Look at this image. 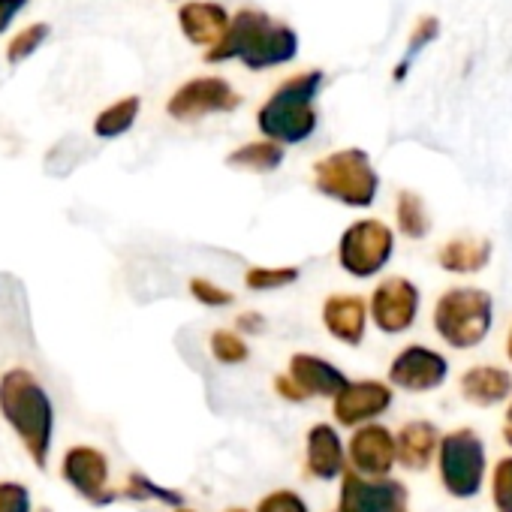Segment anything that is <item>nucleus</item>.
<instances>
[{
	"mask_svg": "<svg viewBox=\"0 0 512 512\" xmlns=\"http://www.w3.org/2000/svg\"><path fill=\"white\" fill-rule=\"evenodd\" d=\"M296 55H299V34L290 25L275 22L263 10L241 7L232 16L226 37L205 52V64H223L238 58L247 70L260 73L269 67L290 64Z\"/></svg>",
	"mask_w": 512,
	"mask_h": 512,
	"instance_id": "f257e3e1",
	"label": "nucleus"
},
{
	"mask_svg": "<svg viewBox=\"0 0 512 512\" xmlns=\"http://www.w3.org/2000/svg\"><path fill=\"white\" fill-rule=\"evenodd\" d=\"M488 446L482 434L470 425L452 428L443 434L437 449V476L449 497L473 500L485 488L488 476Z\"/></svg>",
	"mask_w": 512,
	"mask_h": 512,
	"instance_id": "423d86ee",
	"label": "nucleus"
},
{
	"mask_svg": "<svg viewBox=\"0 0 512 512\" xmlns=\"http://www.w3.org/2000/svg\"><path fill=\"white\" fill-rule=\"evenodd\" d=\"M314 190L344 208H371L380 193V175L362 148H341L314 163Z\"/></svg>",
	"mask_w": 512,
	"mask_h": 512,
	"instance_id": "39448f33",
	"label": "nucleus"
},
{
	"mask_svg": "<svg viewBox=\"0 0 512 512\" xmlns=\"http://www.w3.org/2000/svg\"><path fill=\"white\" fill-rule=\"evenodd\" d=\"M266 329H269V323L260 311H241L235 317V332L244 338H260V335H266Z\"/></svg>",
	"mask_w": 512,
	"mask_h": 512,
	"instance_id": "f704fd0d",
	"label": "nucleus"
},
{
	"mask_svg": "<svg viewBox=\"0 0 512 512\" xmlns=\"http://www.w3.org/2000/svg\"><path fill=\"white\" fill-rule=\"evenodd\" d=\"M229 25H232V16L226 13L223 4H217V0H190V4H184L178 10L181 34L187 37V43L205 46V52L214 49L226 37Z\"/></svg>",
	"mask_w": 512,
	"mask_h": 512,
	"instance_id": "f3484780",
	"label": "nucleus"
},
{
	"mask_svg": "<svg viewBox=\"0 0 512 512\" xmlns=\"http://www.w3.org/2000/svg\"><path fill=\"white\" fill-rule=\"evenodd\" d=\"M365 512H410V491L401 479H368Z\"/></svg>",
	"mask_w": 512,
	"mask_h": 512,
	"instance_id": "b1692460",
	"label": "nucleus"
},
{
	"mask_svg": "<svg viewBox=\"0 0 512 512\" xmlns=\"http://www.w3.org/2000/svg\"><path fill=\"white\" fill-rule=\"evenodd\" d=\"M365 488L368 479L356 470H347L338 485V509L335 512H365Z\"/></svg>",
	"mask_w": 512,
	"mask_h": 512,
	"instance_id": "473e14b6",
	"label": "nucleus"
},
{
	"mask_svg": "<svg viewBox=\"0 0 512 512\" xmlns=\"http://www.w3.org/2000/svg\"><path fill=\"white\" fill-rule=\"evenodd\" d=\"M446 380H449V359L440 350L425 347V344L401 347L392 356L389 374H386V383L407 395H431L443 389Z\"/></svg>",
	"mask_w": 512,
	"mask_h": 512,
	"instance_id": "9d476101",
	"label": "nucleus"
},
{
	"mask_svg": "<svg viewBox=\"0 0 512 512\" xmlns=\"http://www.w3.org/2000/svg\"><path fill=\"white\" fill-rule=\"evenodd\" d=\"M190 296L202 305V308H211V311H223V308H232L235 305V293L208 281V278H190L187 284Z\"/></svg>",
	"mask_w": 512,
	"mask_h": 512,
	"instance_id": "7c9ffc66",
	"label": "nucleus"
},
{
	"mask_svg": "<svg viewBox=\"0 0 512 512\" xmlns=\"http://www.w3.org/2000/svg\"><path fill=\"white\" fill-rule=\"evenodd\" d=\"M175 512H196V509H190V506H181V509H175Z\"/></svg>",
	"mask_w": 512,
	"mask_h": 512,
	"instance_id": "79ce46f5",
	"label": "nucleus"
},
{
	"mask_svg": "<svg viewBox=\"0 0 512 512\" xmlns=\"http://www.w3.org/2000/svg\"><path fill=\"white\" fill-rule=\"evenodd\" d=\"M287 160V148L272 139H256L232 148L226 154V166L235 172H253V175H269L278 172Z\"/></svg>",
	"mask_w": 512,
	"mask_h": 512,
	"instance_id": "412c9836",
	"label": "nucleus"
},
{
	"mask_svg": "<svg viewBox=\"0 0 512 512\" xmlns=\"http://www.w3.org/2000/svg\"><path fill=\"white\" fill-rule=\"evenodd\" d=\"M121 497L136 500V503H163V506H169L172 512L181 509V506H187L184 491H178V488H172V485H160V482H154V479H151L148 473H142V470H130Z\"/></svg>",
	"mask_w": 512,
	"mask_h": 512,
	"instance_id": "5701e85b",
	"label": "nucleus"
},
{
	"mask_svg": "<svg viewBox=\"0 0 512 512\" xmlns=\"http://www.w3.org/2000/svg\"><path fill=\"white\" fill-rule=\"evenodd\" d=\"M500 437H503V443H506V446L512 449V428H509V425H503V431H500Z\"/></svg>",
	"mask_w": 512,
	"mask_h": 512,
	"instance_id": "58836bf2",
	"label": "nucleus"
},
{
	"mask_svg": "<svg viewBox=\"0 0 512 512\" xmlns=\"http://www.w3.org/2000/svg\"><path fill=\"white\" fill-rule=\"evenodd\" d=\"M347 461L365 479H386L398 467L395 431L383 422H371L356 428L347 437Z\"/></svg>",
	"mask_w": 512,
	"mask_h": 512,
	"instance_id": "ddd939ff",
	"label": "nucleus"
},
{
	"mask_svg": "<svg viewBox=\"0 0 512 512\" xmlns=\"http://www.w3.org/2000/svg\"><path fill=\"white\" fill-rule=\"evenodd\" d=\"M64 482L94 506H109L121 497L109 485V458L97 446H73L61 461Z\"/></svg>",
	"mask_w": 512,
	"mask_h": 512,
	"instance_id": "f8f14e48",
	"label": "nucleus"
},
{
	"mask_svg": "<svg viewBox=\"0 0 512 512\" xmlns=\"http://www.w3.org/2000/svg\"><path fill=\"white\" fill-rule=\"evenodd\" d=\"M253 512H311V506L296 488H275L256 500Z\"/></svg>",
	"mask_w": 512,
	"mask_h": 512,
	"instance_id": "2f4dec72",
	"label": "nucleus"
},
{
	"mask_svg": "<svg viewBox=\"0 0 512 512\" xmlns=\"http://www.w3.org/2000/svg\"><path fill=\"white\" fill-rule=\"evenodd\" d=\"M241 106V94L220 76H196L184 82L166 103V115L181 124L202 121L208 115H226Z\"/></svg>",
	"mask_w": 512,
	"mask_h": 512,
	"instance_id": "1a4fd4ad",
	"label": "nucleus"
},
{
	"mask_svg": "<svg viewBox=\"0 0 512 512\" xmlns=\"http://www.w3.org/2000/svg\"><path fill=\"white\" fill-rule=\"evenodd\" d=\"M368 311H371V326L380 335H389V338L407 335L419 320L422 290L404 275L380 278L368 296Z\"/></svg>",
	"mask_w": 512,
	"mask_h": 512,
	"instance_id": "6e6552de",
	"label": "nucleus"
},
{
	"mask_svg": "<svg viewBox=\"0 0 512 512\" xmlns=\"http://www.w3.org/2000/svg\"><path fill=\"white\" fill-rule=\"evenodd\" d=\"M458 395L479 410L512 401V374L500 365H470L458 377Z\"/></svg>",
	"mask_w": 512,
	"mask_h": 512,
	"instance_id": "6ab92c4d",
	"label": "nucleus"
},
{
	"mask_svg": "<svg viewBox=\"0 0 512 512\" xmlns=\"http://www.w3.org/2000/svg\"><path fill=\"white\" fill-rule=\"evenodd\" d=\"M392 404H395V389L386 380H374V377L350 380L347 389L332 401V416L335 425L356 431L362 425L380 422Z\"/></svg>",
	"mask_w": 512,
	"mask_h": 512,
	"instance_id": "9b49d317",
	"label": "nucleus"
},
{
	"mask_svg": "<svg viewBox=\"0 0 512 512\" xmlns=\"http://www.w3.org/2000/svg\"><path fill=\"white\" fill-rule=\"evenodd\" d=\"M503 425H509L512 428V401H509V407H506V422Z\"/></svg>",
	"mask_w": 512,
	"mask_h": 512,
	"instance_id": "ea45409f",
	"label": "nucleus"
},
{
	"mask_svg": "<svg viewBox=\"0 0 512 512\" xmlns=\"http://www.w3.org/2000/svg\"><path fill=\"white\" fill-rule=\"evenodd\" d=\"M287 374L302 389V395L308 401H314V398L335 401L350 383V377L332 359L317 356V353H293L287 362Z\"/></svg>",
	"mask_w": 512,
	"mask_h": 512,
	"instance_id": "dca6fc26",
	"label": "nucleus"
},
{
	"mask_svg": "<svg viewBox=\"0 0 512 512\" xmlns=\"http://www.w3.org/2000/svg\"><path fill=\"white\" fill-rule=\"evenodd\" d=\"M28 4H31V0H0V34H4V31L13 25V19H16Z\"/></svg>",
	"mask_w": 512,
	"mask_h": 512,
	"instance_id": "e433bc0d",
	"label": "nucleus"
},
{
	"mask_svg": "<svg viewBox=\"0 0 512 512\" xmlns=\"http://www.w3.org/2000/svg\"><path fill=\"white\" fill-rule=\"evenodd\" d=\"M488 491H491L494 512H512V455L494 461L488 473Z\"/></svg>",
	"mask_w": 512,
	"mask_h": 512,
	"instance_id": "c85d7f7f",
	"label": "nucleus"
},
{
	"mask_svg": "<svg viewBox=\"0 0 512 512\" xmlns=\"http://www.w3.org/2000/svg\"><path fill=\"white\" fill-rule=\"evenodd\" d=\"M440 428L431 419H410L395 431V446H398V467L407 473H425L431 464H437V449H440Z\"/></svg>",
	"mask_w": 512,
	"mask_h": 512,
	"instance_id": "a211bd4d",
	"label": "nucleus"
},
{
	"mask_svg": "<svg viewBox=\"0 0 512 512\" xmlns=\"http://www.w3.org/2000/svg\"><path fill=\"white\" fill-rule=\"evenodd\" d=\"M395 229L407 241H425L434 229L428 202L416 190H398L395 196Z\"/></svg>",
	"mask_w": 512,
	"mask_h": 512,
	"instance_id": "4be33fe9",
	"label": "nucleus"
},
{
	"mask_svg": "<svg viewBox=\"0 0 512 512\" xmlns=\"http://www.w3.org/2000/svg\"><path fill=\"white\" fill-rule=\"evenodd\" d=\"M395 229L377 217H362L353 220L335 247V260L341 266V272L353 281H371L380 278L392 256H395Z\"/></svg>",
	"mask_w": 512,
	"mask_h": 512,
	"instance_id": "0eeeda50",
	"label": "nucleus"
},
{
	"mask_svg": "<svg viewBox=\"0 0 512 512\" xmlns=\"http://www.w3.org/2000/svg\"><path fill=\"white\" fill-rule=\"evenodd\" d=\"M40 512H52V509L49 506H40Z\"/></svg>",
	"mask_w": 512,
	"mask_h": 512,
	"instance_id": "37998d69",
	"label": "nucleus"
},
{
	"mask_svg": "<svg viewBox=\"0 0 512 512\" xmlns=\"http://www.w3.org/2000/svg\"><path fill=\"white\" fill-rule=\"evenodd\" d=\"M142 109L139 97H121L118 103L106 106L97 118H94V136L97 139H118L124 133H130V127L136 124Z\"/></svg>",
	"mask_w": 512,
	"mask_h": 512,
	"instance_id": "393cba45",
	"label": "nucleus"
},
{
	"mask_svg": "<svg viewBox=\"0 0 512 512\" xmlns=\"http://www.w3.org/2000/svg\"><path fill=\"white\" fill-rule=\"evenodd\" d=\"M0 512H31V491L22 482H0Z\"/></svg>",
	"mask_w": 512,
	"mask_h": 512,
	"instance_id": "72a5a7b5",
	"label": "nucleus"
},
{
	"mask_svg": "<svg viewBox=\"0 0 512 512\" xmlns=\"http://www.w3.org/2000/svg\"><path fill=\"white\" fill-rule=\"evenodd\" d=\"M431 329L458 353L476 350L494 329V299L482 287H449L431 311Z\"/></svg>",
	"mask_w": 512,
	"mask_h": 512,
	"instance_id": "20e7f679",
	"label": "nucleus"
},
{
	"mask_svg": "<svg viewBox=\"0 0 512 512\" xmlns=\"http://www.w3.org/2000/svg\"><path fill=\"white\" fill-rule=\"evenodd\" d=\"M299 278H302L299 266H250L244 272V287L250 293H281L299 284Z\"/></svg>",
	"mask_w": 512,
	"mask_h": 512,
	"instance_id": "a878e982",
	"label": "nucleus"
},
{
	"mask_svg": "<svg viewBox=\"0 0 512 512\" xmlns=\"http://www.w3.org/2000/svg\"><path fill=\"white\" fill-rule=\"evenodd\" d=\"M320 323L329 332V338L356 350L365 344V335L371 326V311H368V302L356 293H332V296H326V302L320 308Z\"/></svg>",
	"mask_w": 512,
	"mask_h": 512,
	"instance_id": "2eb2a0df",
	"label": "nucleus"
},
{
	"mask_svg": "<svg viewBox=\"0 0 512 512\" xmlns=\"http://www.w3.org/2000/svg\"><path fill=\"white\" fill-rule=\"evenodd\" d=\"M491 253H494V244L488 238H479V235H452V238H446L437 247L434 260H437V266L446 275L470 278V275H479V272L488 269Z\"/></svg>",
	"mask_w": 512,
	"mask_h": 512,
	"instance_id": "aec40b11",
	"label": "nucleus"
},
{
	"mask_svg": "<svg viewBox=\"0 0 512 512\" xmlns=\"http://www.w3.org/2000/svg\"><path fill=\"white\" fill-rule=\"evenodd\" d=\"M275 395H278L281 401H287V404H308V398H305V395H302V389L290 380V374H287V371L275 377Z\"/></svg>",
	"mask_w": 512,
	"mask_h": 512,
	"instance_id": "c9c22d12",
	"label": "nucleus"
},
{
	"mask_svg": "<svg viewBox=\"0 0 512 512\" xmlns=\"http://www.w3.org/2000/svg\"><path fill=\"white\" fill-rule=\"evenodd\" d=\"M223 512H250V509H241V506H229V509H223Z\"/></svg>",
	"mask_w": 512,
	"mask_h": 512,
	"instance_id": "a19ab883",
	"label": "nucleus"
},
{
	"mask_svg": "<svg viewBox=\"0 0 512 512\" xmlns=\"http://www.w3.org/2000/svg\"><path fill=\"white\" fill-rule=\"evenodd\" d=\"M350 470L347 461V440L341 437L338 425L317 422L305 434V473L317 482H341Z\"/></svg>",
	"mask_w": 512,
	"mask_h": 512,
	"instance_id": "4468645a",
	"label": "nucleus"
},
{
	"mask_svg": "<svg viewBox=\"0 0 512 512\" xmlns=\"http://www.w3.org/2000/svg\"><path fill=\"white\" fill-rule=\"evenodd\" d=\"M0 413L28 449L31 461L46 470L55 437V407L43 383L25 368H10L0 377Z\"/></svg>",
	"mask_w": 512,
	"mask_h": 512,
	"instance_id": "f03ea898",
	"label": "nucleus"
},
{
	"mask_svg": "<svg viewBox=\"0 0 512 512\" xmlns=\"http://www.w3.org/2000/svg\"><path fill=\"white\" fill-rule=\"evenodd\" d=\"M323 70H305L275 88V94L256 112V127L263 139H272L278 145H302L314 136L320 115H317V97L323 88Z\"/></svg>",
	"mask_w": 512,
	"mask_h": 512,
	"instance_id": "7ed1b4c3",
	"label": "nucleus"
},
{
	"mask_svg": "<svg viewBox=\"0 0 512 512\" xmlns=\"http://www.w3.org/2000/svg\"><path fill=\"white\" fill-rule=\"evenodd\" d=\"M49 34H52V28H49L46 22L28 25L25 31H19V34L10 40V46H7V61H10L13 67L22 64V61H28V58L49 40Z\"/></svg>",
	"mask_w": 512,
	"mask_h": 512,
	"instance_id": "c756f323",
	"label": "nucleus"
},
{
	"mask_svg": "<svg viewBox=\"0 0 512 512\" xmlns=\"http://www.w3.org/2000/svg\"><path fill=\"white\" fill-rule=\"evenodd\" d=\"M503 353H506V359L512 362V326H509V332H506V344H503Z\"/></svg>",
	"mask_w": 512,
	"mask_h": 512,
	"instance_id": "4c0bfd02",
	"label": "nucleus"
},
{
	"mask_svg": "<svg viewBox=\"0 0 512 512\" xmlns=\"http://www.w3.org/2000/svg\"><path fill=\"white\" fill-rule=\"evenodd\" d=\"M208 353L223 368H238L250 359V344L235 329H214L208 335Z\"/></svg>",
	"mask_w": 512,
	"mask_h": 512,
	"instance_id": "bb28decb",
	"label": "nucleus"
},
{
	"mask_svg": "<svg viewBox=\"0 0 512 512\" xmlns=\"http://www.w3.org/2000/svg\"><path fill=\"white\" fill-rule=\"evenodd\" d=\"M437 37H440V22H437L434 16H422L419 25H416L413 34H410V43H407L404 58H401L398 67L392 70V79H395V82H404L407 73H410V67H413V61H416V55H419L422 49H428Z\"/></svg>",
	"mask_w": 512,
	"mask_h": 512,
	"instance_id": "cd10ccee",
	"label": "nucleus"
}]
</instances>
